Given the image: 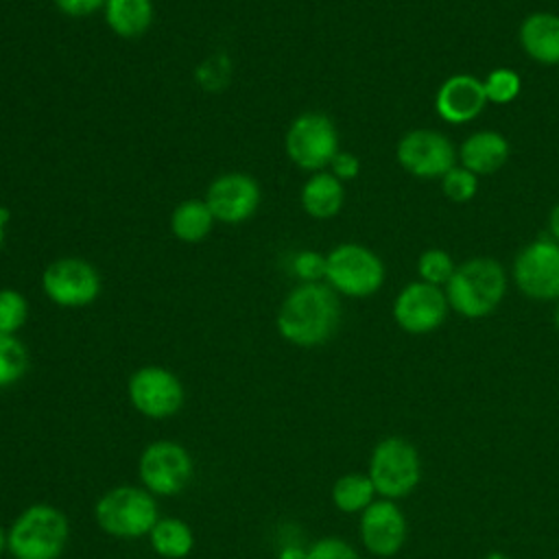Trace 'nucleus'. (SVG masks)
I'll return each instance as SVG.
<instances>
[{
	"instance_id": "nucleus-1",
	"label": "nucleus",
	"mask_w": 559,
	"mask_h": 559,
	"mask_svg": "<svg viewBox=\"0 0 559 559\" xmlns=\"http://www.w3.org/2000/svg\"><path fill=\"white\" fill-rule=\"evenodd\" d=\"M341 323L338 295L321 282H301L282 301L277 310V332L297 347H317L328 343Z\"/></svg>"
},
{
	"instance_id": "nucleus-2",
	"label": "nucleus",
	"mask_w": 559,
	"mask_h": 559,
	"mask_svg": "<svg viewBox=\"0 0 559 559\" xmlns=\"http://www.w3.org/2000/svg\"><path fill=\"white\" fill-rule=\"evenodd\" d=\"M507 293V273L493 258H472L456 266L445 284V297L454 312L465 319L491 314Z\"/></svg>"
},
{
	"instance_id": "nucleus-3",
	"label": "nucleus",
	"mask_w": 559,
	"mask_h": 559,
	"mask_svg": "<svg viewBox=\"0 0 559 559\" xmlns=\"http://www.w3.org/2000/svg\"><path fill=\"white\" fill-rule=\"evenodd\" d=\"M70 537L68 518L52 504H31L11 524L7 548L13 559H59Z\"/></svg>"
},
{
	"instance_id": "nucleus-4",
	"label": "nucleus",
	"mask_w": 559,
	"mask_h": 559,
	"mask_svg": "<svg viewBox=\"0 0 559 559\" xmlns=\"http://www.w3.org/2000/svg\"><path fill=\"white\" fill-rule=\"evenodd\" d=\"M384 262L376 251L358 242L336 245L325 255V284L345 297L376 295L384 284Z\"/></svg>"
},
{
	"instance_id": "nucleus-5",
	"label": "nucleus",
	"mask_w": 559,
	"mask_h": 559,
	"mask_svg": "<svg viewBox=\"0 0 559 559\" xmlns=\"http://www.w3.org/2000/svg\"><path fill=\"white\" fill-rule=\"evenodd\" d=\"M94 518L100 531L114 537L148 535L159 520L153 493L133 485H120L105 491L94 507Z\"/></svg>"
},
{
	"instance_id": "nucleus-6",
	"label": "nucleus",
	"mask_w": 559,
	"mask_h": 559,
	"mask_svg": "<svg viewBox=\"0 0 559 559\" xmlns=\"http://www.w3.org/2000/svg\"><path fill=\"white\" fill-rule=\"evenodd\" d=\"M367 476L376 493L386 500L408 496L421 478V461L415 445L402 437H384L371 452Z\"/></svg>"
},
{
	"instance_id": "nucleus-7",
	"label": "nucleus",
	"mask_w": 559,
	"mask_h": 559,
	"mask_svg": "<svg viewBox=\"0 0 559 559\" xmlns=\"http://www.w3.org/2000/svg\"><path fill=\"white\" fill-rule=\"evenodd\" d=\"M284 148L295 166L310 173H319L330 166L334 155L341 151L336 127L321 111L299 114L284 135Z\"/></svg>"
},
{
	"instance_id": "nucleus-8",
	"label": "nucleus",
	"mask_w": 559,
	"mask_h": 559,
	"mask_svg": "<svg viewBox=\"0 0 559 559\" xmlns=\"http://www.w3.org/2000/svg\"><path fill=\"white\" fill-rule=\"evenodd\" d=\"M41 290L61 308H85L100 295V275L83 258H59L44 269Z\"/></svg>"
},
{
	"instance_id": "nucleus-9",
	"label": "nucleus",
	"mask_w": 559,
	"mask_h": 559,
	"mask_svg": "<svg viewBox=\"0 0 559 559\" xmlns=\"http://www.w3.org/2000/svg\"><path fill=\"white\" fill-rule=\"evenodd\" d=\"M138 474L153 496H177L192 478V459L175 441H153L140 454Z\"/></svg>"
},
{
	"instance_id": "nucleus-10",
	"label": "nucleus",
	"mask_w": 559,
	"mask_h": 559,
	"mask_svg": "<svg viewBox=\"0 0 559 559\" xmlns=\"http://www.w3.org/2000/svg\"><path fill=\"white\" fill-rule=\"evenodd\" d=\"M131 406L148 419H166L183 406L181 380L159 365H146L131 373L127 384Z\"/></svg>"
},
{
	"instance_id": "nucleus-11",
	"label": "nucleus",
	"mask_w": 559,
	"mask_h": 559,
	"mask_svg": "<svg viewBox=\"0 0 559 559\" xmlns=\"http://www.w3.org/2000/svg\"><path fill=\"white\" fill-rule=\"evenodd\" d=\"M513 280L531 299H559V242L537 238L520 249L513 260Z\"/></svg>"
},
{
	"instance_id": "nucleus-12",
	"label": "nucleus",
	"mask_w": 559,
	"mask_h": 559,
	"mask_svg": "<svg viewBox=\"0 0 559 559\" xmlns=\"http://www.w3.org/2000/svg\"><path fill=\"white\" fill-rule=\"evenodd\" d=\"M395 159L406 173L419 179H437L456 166V151L454 144L435 129H411L400 138Z\"/></svg>"
},
{
	"instance_id": "nucleus-13",
	"label": "nucleus",
	"mask_w": 559,
	"mask_h": 559,
	"mask_svg": "<svg viewBox=\"0 0 559 559\" xmlns=\"http://www.w3.org/2000/svg\"><path fill=\"white\" fill-rule=\"evenodd\" d=\"M448 308L450 304L441 286L417 280L397 293L393 301V319L408 334H428L445 321Z\"/></svg>"
},
{
	"instance_id": "nucleus-14",
	"label": "nucleus",
	"mask_w": 559,
	"mask_h": 559,
	"mask_svg": "<svg viewBox=\"0 0 559 559\" xmlns=\"http://www.w3.org/2000/svg\"><path fill=\"white\" fill-rule=\"evenodd\" d=\"M260 199V186L247 173L218 175L205 192V203L210 212L218 223L225 225H238L249 221L255 214Z\"/></svg>"
},
{
	"instance_id": "nucleus-15",
	"label": "nucleus",
	"mask_w": 559,
	"mask_h": 559,
	"mask_svg": "<svg viewBox=\"0 0 559 559\" xmlns=\"http://www.w3.org/2000/svg\"><path fill=\"white\" fill-rule=\"evenodd\" d=\"M360 539L376 557H393L406 539V518L393 500H373L360 513Z\"/></svg>"
},
{
	"instance_id": "nucleus-16",
	"label": "nucleus",
	"mask_w": 559,
	"mask_h": 559,
	"mask_svg": "<svg viewBox=\"0 0 559 559\" xmlns=\"http://www.w3.org/2000/svg\"><path fill=\"white\" fill-rule=\"evenodd\" d=\"M487 105L485 85L472 74L448 76L435 96V109L448 124H465L474 120Z\"/></svg>"
},
{
	"instance_id": "nucleus-17",
	"label": "nucleus",
	"mask_w": 559,
	"mask_h": 559,
	"mask_svg": "<svg viewBox=\"0 0 559 559\" xmlns=\"http://www.w3.org/2000/svg\"><path fill=\"white\" fill-rule=\"evenodd\" d=\"M511 155V144L500 131H476L459 146L461 166L478 175H491L500 170Z\"/></svg>"
},
{
	"instance_id": "nucleus-18",
	"label": "nucleus",
	"mask_w": 559,
	"mask_h": 559,
	"mask_svg": "<svg viewBox=\"0 0 559 559\" xmlns=\"http://www.w3.org/2000/svg\"><path fill=\"white\" fill-rule=\"evenodd\" d=\"M522 50L542 66H559V15L537 11L524 17L518 33Z\"/></svg>"
},
{
	"instance_id": "nucleus-19",
	"label": "nucleus",
	"mask_w": 559,
	"mask_h": 559,
	"mask_svg": "<svg viewBox=\"0 0 559 559\" xmlns=\"http://www.w3.org/2000/svg\"><path fill=\"white\" fill-rule=\"evenodd\" d=\"M299 201L308 216L317 221L334 218L345 203L343 181L325 170L312 173V177L304 183L299 192Z\"/></svg>"
},
{
	"instance_id": "nucleus-20",
	"label": "nucleus",
	"mask_w": 559,
	"mask_h": 559,
	"mask_svg": "<svg viewBox=\"0 0 559 559\" xmlns=\"http://www.w3.org/2000/svg\"><path fill=\"white\" fill-rule=\"evenodd\" d=\"M107 26L124 39L144 35L153 24V0H107L103 7Z\"/></svg>"
},
{
	"instance_id": "nucleus-21",
	"label": "nucleus",
	"mask_w": 559,
	"mask_h": 559,
	"mask_svg": "<svg viewBox=\"0 0 559 559\" xmlns=\"http://www.w3.org/2000/svg\"><path fill=\"white\" fill-rule=\"evenodd\" d=\"M216 218L210 212L205 199L181 201L170 214V231L181 242H201L210 236Z\"/></svg>"
},
{
	"instance_id": "nucleus-22",
	"label": "nucleus",
	"mask_w": 559,
	"mask_h": 559,
	"mask_svg": "<svg viewBox=\"0 0 559 559\" xmlns=\"http://www.w3.org/2000/svg\"><path fill=\"white\" fill-rule=\"evenodd\" d=\"M151 548L164 559H183L194 546L190 526L179 518H159L148 533Z\"/></svg>"
},
{
	"instance_id": "nucleus-23",
	"label": "nucleus",
	"mask_w": 559,
	"mask_h": 559,
	"mask_svg": "<svg viewBox=\"0 0 559 559\" xmlns=\"http://www.w3.org/2000/svg\"><path fill=\"white\" fill-rule=\"evenodd\" d=\"M376 496V487L367 474H345L332 485V502L343 513H362Z\"/></svg>"
},
{
	"instance_id": "nucleus-24",
	"label": "nucleus",
	"mask_w": 559,
	"mask_h": 559,
	"mask_svg": "<svg viewBox=\"0 0 559 559\" xmlns=\"http://www.w3.org/2000/svg\"><path fill=\"white\" fill-rule=\"evenodd\" d=\"M28 371L26 345L15 334L0 332V389L17 384Z\"/></svg>"
},
{
	"instance_id": "nucleus-25",
	"label": "nucleus",
	"mask_w": 559,
	"mask_h": 559,
	"mask_svg": "<svg viewBox=\"0 0 559 559\" xmlns=\"http://www.w3.org/2000/svg\"><path fill=\"white\" fill-rule=\"evenodd\" d=\"M456 271V264L452 255L445 249H426L417 260V273L419 280L432 286H445Z\"/></svg>"
},
{
	"instance_id": "nucleus-26",
	"label": "nucleus",
	"mask_w": 559,
	"mask_h": 559,
	"mask_svg": "<svg viewBox=\"0 0 559 559\" xmlns=\"http://www.w3.org/2000/svg\"><path fill=\"white\" fill-rule=\"evenodd\" d=\"M483 85H485L487 103H493V105L513 103L520 96V92H522V79L511 68H496V70H491L485 76Z\"/></svg>"
},
{
	"instance_id": "nucleus-27",
	"label": "nucleus",
	"mask_w": 559,
	"mask_h": 559,
	"mask_svg": "<svg viewBox=\"0 0 559 559\" xmlns=\"http://www.w3.org/2000/svg\"><path fill=\"white\" fill-rule=\"evenodd\" d=\"M28 319V301L15 288H0V332L15 334Z\"/></svg>"
},
{
	"instance_id": "nucleus-28",
	"label": "nucleus",
	"mask_w": 559,
	"mask_h": 559,
	"mask_svg": "<svg viewBox=\"0 0 559 559\" xmlns=\"http://www.w3.org/2000/svg\"><path fill=\"white\" fill-rule=\"evenodd\" d=\"M441 190L452 203H467L476 197L478 177L463 166H454L441 177Z\"/></svg>"
},
{
	"instance_id": "nucleus-29",
	"label": "nucleus",
	"mask_w": 559,
	"mask_h": 559,
	"mask_svg": "<svg viewBox=\"0 0 559 559\" xmlns=\"http://www.w3.org/2000/svg\"><path fill=\"white\" fill-rule=\"evenodd\" d=\"M290 269L301 282H321L325 280V255L314 249H304L293 255Z\"/></svg>"
},
{
	"instance_id": "nucleus-30",
	"label": "nucleus",
	"mask_w": 559,
	"mask_h": 559,
	"mask_svg": "<svg viewBox=\"0 0 559 559\" xmlns=\"http://www.w3.org/2000/svg\"><path fill=\"white\" fill-rule=\"evenodd\" d=\"M308 559H360V557L345 539L321 537L308 548Z\"/></svg>"
},
{
	"instance_id": "nucleus-31",
	"label": "nucleus",
	"mask_w": 559,
	"mask_h": 559,
	"mask_svg": "<svg viewBox=\"0 0 559 559\" xmlns=\"http://www.w3.org/2000/svg\"><path fill=\"white\" fill-rule=\"evenodd\" d=\"M330 173L341 179V181H349L356 179L360 173V159L354 153L347 151H338L330 164Z\"/></svg>"
},
{
	"instance_id": "nucleus-32",
	"label": "nucleus",
	"mask_w": 559,
	"mask_h": 559,
	"mask_svg": "<svg viewBox=\"0 0 559 559\" xmlns=\"http://www.w3.org/2000/svg\"><path fill=\"white\" fill-rule=\"evenodd\" d=\"M55 7L70 17H87L105 7L107 0H52Z\"/></svg>"
},
{
	"instance_id": "nucleus-33",
	"label": "nucleus",
	"mask_w": 559,
	"mask_h": 559,
	"mask_svg": "<svg viewBox=\"0 0 559 559\" xmlns=\"http://www.w3.org/2000/svg\"><path fill=\"white\" fill-rule=\"evenodd\" d=\"M277 559H308V550H304L301 546H286L280 550Z\"/></svg>"
},
{
	"instance_id": "nucleus-34",
	"label": "nucleus",
	"mask_w": 559,
	"mask_h": 559,
	"mask_svg": "<svg viewBox=\"0 0 559 559\" xmlns=\"http://www.w3.org/2000/svg\"><path fill=\"white\" fill-rule=\"evenodd\" d=\"M548 231H550V238L555 242H559V203L552 207V212L548 216Z\"/></svg>"
},
{
	"instance_id": "nucleus-35",
	"label": "nucleus",
	"mask_w": 559,
	"mask_h": 559,
	"mask_svg": "<svg viewBox=\"0 0 559 559\" xmlns=\"http://www.w3.org/2000/svg\"><path fill=\"white\" fill-rule=\"evenodd\" d=\"M9 221H11V212L7 207H0V249L4 245V229H7Z\"/></svg>"
},
{
	"instance_id": "nucleus-36",
	"label": "nucleus",
	"mask_w": 559,
	"mask_h": 559,
	"mask_svg": "<svg viewBox=\"0 0 559 559\" xmlns=\"http://www.w3.org/2000/svg\"><path fill=\"white\" fill-rule=\"evenodd\" d=\"M7 548V533H4V528L0 526V552Z\"/></svg>"
},
{
	"instance_id": "nucleus-37",
	"label": "nucleus",
	"mask_w": 559,
	"mask_h": 559,
	"mask_svg": "<svg viewBox=\"0 0 559 559\" xmlns=\"http://www.w3.org/2000/svg\"><path fill=\"white\" fill-rule=\"evenodd\" d=\"M483 559H509V557L502 555V552H489V555H485Z\"/></svg>"
},
{
	"instance_id": "nucleus-38",
	"label": "nucleus",
	"mask_w": 559,
	"mask_h": 559,
	"mask_svg": "<svg viewBox=\"0 0 559 559\" xmlns=\"http://www.w3.org/2000/svg\"><path fill=\"white\" fill-rule=\"evenodd\" d=\"M555 325H557V330H559V306H557V310H555Z\"/></svg>"
}]
</instances>
